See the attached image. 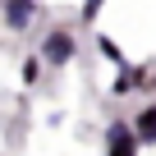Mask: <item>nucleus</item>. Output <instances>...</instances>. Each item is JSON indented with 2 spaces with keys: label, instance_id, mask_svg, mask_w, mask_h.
<instances>
[{
  "label": "nucleus",
  "instance_id": "obj_1",
  "mask_svg": "<svg viewBox=\"0 0 156 156\" xmlns=\"http://www.w3.org/2000/svg\"><path fill=\"white\" fill-rule=\"evenodd\" d=\"M73 51H78V46H73V32H69V28H51V32L41 37V51H37V55H41V64L64 69V64L73 60Z\"/></svg>",
  "mask_w": 156,
  "mask_h": 156
},
{
  "label": "nucleus",
  "instance_id": "obj_2",
  "mask_svg": "<svg viewBox=\"0 0 156 156\" xmlns=\"http://www.w3.org/2000/svg\"><path fill=\"white\" fill-rule=\"evenodd\" d=\"M106 156H138L133 124H124V119H110V129H106Z\"/></svg>",
  "mask_w": 156,
  "mask_h": 156
},
{
  "label": "nucleus",
  "instance_id": "obj_3",
  "mask_svg": "<svg viewBox=\"0 0 156 156\" xmlns=\"http://www.w3.org/2000/svg\"><path fill=\"white\" fill-rule=\"evenodd\" d=\"M124 73H115V83H110V97H129L133 87H142V83H151V69L147 64H119Z\"/></svg>",
  "mask_w": 156,
  "mask_h": 156
},
{
  "label": "nucleus",
  "instance_id": "obj_4",
  "mask_svg": "<svg viewBox=\"0 0 156 156\" xmlns=\"http://www.w3.org/2000/svg\"><path fill=\"white\" fill-rule=\"evenodd\" d=\"M32 19H37V0H5V23H9V32H28Z\"/></svg>",
  "mask_w": 156,
  "mask_h": 156
},
{
  "label": "nucleus",
  "instance_id": "obj_5",
  "mask_svg": "<svg viewBox=\"0 0 156 156\" xmlns=\"http://www.w3.org/2000/svg\"><path fill=\"white\" fill-rule=\"evenodd\" d=\"M133 138L138 147H156V106H142V115L133 119Z\"/></svg>",
  "mask_w": 156,
  "mask_h": 156
},
{
  "label": "nucleus",
  "instance_id": "obj_6",
  "mask_svg": "<svg viewBox=\"0 0 156 156\" xmlns=\"http://www.w3.org/2000/svg\"><path fill=\"white\" fill-rule=\"evenodd\" d=\"M41 69H46V64H41V55H28V60H23V83H28V87L41 78Z\"/></svg>",
  "mask_w": 156,
  "mask_h": 156
},
{
  "label": "nucleus",
  "instance_id": "obj_7",
  "mask_svg": "<svg viewBox=\"0 0 156 156\" xmlns=\"http://www.w3.org/2000/svg\"><path fill=\"white\" fill-rule=\"evenodd\" d=\"M101 5H106V0H83V23H92L101 14Z\"/></svg>",
  "mask_w": 156,
  "mask_h": 156
},
{
  "label": "nucleus",
  "instance_id": "obj_8",
  "mask_svg": "<svg viewBox=\"0 0 156 156\" xmlns=\"http://www.w3.org/2000/svg\"><path fill=\"white\" fill-rule=\"evenodd\" d=\"M101 55H110V60H119V46H115L110 37H101ZM119 64H124V60H119Z\"/></svg>",
  "mask_w": 156,
  "mask_h": 156
}]
</instances>
